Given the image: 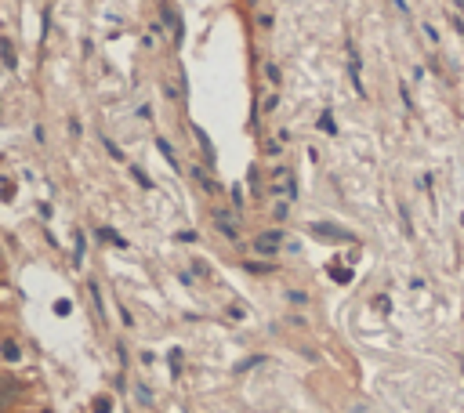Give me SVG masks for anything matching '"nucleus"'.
I'll use <instances>...</instances> for the list:
<instances>
[{
  "mask_svg": "<svg viewBox=\"0 0 464 413\" xmlns=\"http://www.w3.org/2000/svg\"><path fill=\"white\" fill-rule=\"evenodd\" d=\"M268 193L276 200H294V174H290V167H276L268 174Z\"/></svg>",
  "mask_w": 464,
  "mask_h": 413,
  "instance_id": "obj_1",
  "label": "nucleus"
},
{
  "mask_svg": "<svg viewBox=\"0 0 464 413\" xmlns=\"http://www.w3.org/2000/svg\"><path fill=\"white\" fill-rule=\"evenodd\" d=\"M214 225H218V232H222V236L239 239V225H236V217H229L225 210H214Z\"/></svg>",
  "mask_w": 464,
  "mask_h": 413,
  "instance_id": "obj_2",
  "label": "nucleus"
},
{
  "mask_svg": "<svg viewBox=\"0 0 464 413\" xmlns=\"http://www.w3.org/2000/svg\"><path fill=\"white\" fill-rule=\"evenodd\" d=\"M280 239H283L280 232H265V236H258V243H254V247H258V254H265V258H268V254H276Z\"/></svg>",
  "mask_w": 464,
  "mask_h": 413,
  "instance_id": "obj_3",
  "label": "nucleus"
},
{
  "mask_svg": "<svg viewBox=\"0 0 464 413\" xmlns=\"http://www.w3.org/2000/svg\"><path fill=\"white\" fill-rule=\"evenodd\" d=\"M4 62H8V69H15V47H11L8 37H4Z\"/></svg>",
  "mask_w": 464,
  "mask_h": 413,
  "instance_id": "obj_4",
  "label": "nucleus"
},
{
  "mask_svg": "<svg viewBox=\"0 0 464 413\" xmlns=\"http://www.w3.org/2000/svg\"><path fill=\"white\" fill-rule=\"evenodd\" d=\"M4 356H8V363L18 359V344H15V341H4Z\"/></svg>",
  "mask_w": 464,
  "mask_h": 413,
  "instance_id": "obj_5",
  "label": "nucleus"
}]
</instances>
